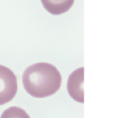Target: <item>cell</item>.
<instances>
[{"label":"cell","instance_id":"obj_2","mask_svg":"<svg viewBox=\"0 0 121 118\" xmlns=\"http://www.w3.org/2000/svg\"><path fill=\"white\" fill-rule=\"evenodd\" d=\"M17 92V80L9 68L0 65V105L14 98Z\"/></svg>","mask_w":121,"mask_h":118},{"label":"cell","instance_id":"obj_5","mask_svg":"<svg viewBox=\"0 0 121 118\" xmlns=\"http://www.w3.org/2000/svg\"><path fill=\"white\" fill-rule=\"evenodd\" d=\"M0 118H30L25 110L18 107H11L3 112Z\"/></svg>","mask_w":121,"mask_h":118},{"label":"cell","instance_id":"obj_4","mask_svg":"<svg viewBox=\"0 0 121 118\" xmlns=\"http://www.w3.org/2000/svg\"><path fill=\"white\" fill-rule=\"evenodd\" d=\"M44 8L53 15H60L68 12L74 0H41Z\"/></svg>","mask_w":121,"mask_h":118},{"label":"cell","instance_id":"obj_1","mask_svg":"<svg viewBox=\"0 0 121 118\" xmlns=\"http://www.w3.org/2000/svg\"><path fill=\"white\" fill-rule=\"evenodd\" d=\"M22 83L30 95L42 98L53 95L60 89L62 76L54 66L47 62H38L26 69Z\"/></svg>","mask_w":121,"mask_h":118},{"label":"cell","instance_id":"obj_3","mask_svg":"<svg viewBox=\"0 0 121 118\" xmlns=\"http://www.w3.org/2000/svg\"><path fill=\"white\" fill-rule=\"evenodd\" d=\"M84 69L82 67L73 71L69 78L68 81V91L71 97L77 102L81 103L84 102L83 96V73Z\"/></svg>","mask_w":121,"mask_h":118}]
</instances>
